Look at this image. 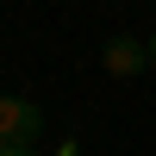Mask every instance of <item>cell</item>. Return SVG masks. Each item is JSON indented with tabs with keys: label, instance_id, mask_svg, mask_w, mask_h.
I'll list each match as a JSON object with an SVG mask.
<instances>
[{
	"label": "cell",
	"instance_id": "1",
	"mask_svg": "<svg viewBox=\"0 0 156 156\" xmlns=\"http://www.w3.org/2000/svg\"><path fill=\"white\" fill-rule=\"evenodd\" d=\"M37 131H44V112L19 94H0V150H31Z\"/></svg>",
	"mask_w": 156,
	"mask_h": 156
},
{
	"label": "cell",
	"instance_id": "2",
	"mask_svg": "<svg viewBox=\"0 0 156 156\" xmlns=\"http://www.w3.org/2000/svg\"><path fill=\"white\" fill-rule=\"evenodd\" d=\"M100 62H106V75H137V69H150V44H137V37H112V44L100 50Z\"/></svg>",
	"mask_w": 156,
	"mask_h": 156
},
{
	"label": "cell",
	"instance_id": "3",
	"mask_svg": "<svg viewBox=\"0 0 156 156\" xmlns=\"http://www.w3.org/2000/svg\"><path fill=\"white\" fill-rule=\"evenodd\" d=\"M0 156H37V150H0Z\"/></svg>",
	"mask_w": 156,
	"mask_h": 156
},
{
	"label": "cell",
	"instance_id": "4",
	"mask_svg": "<svg viewBox=\"0 0 156 156\" xmlns=\"http://www.w3.org/2000/svg\"><path fill=\"white\" fill-rule=\"evenodd\" d=\"M62 156H81V150H75V144H62Z\"/></svg>",
	"mask_w": 156,
	"mask_h": 156
},
{
	"label": "cell",
	"instance_id": "5",
	"mask_svg": "<svg viewBox=\"0 0 156 156\" xmlns=\"http://www.w3.org/2000/svg\"><path fill=\"white\" fill-rule=\"evenodd\" d=\"M150 69H156V37H150Z\"/></svg>",
	"mask_w": 156,
	"mask_h": 156
}]
</instances>
